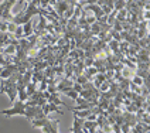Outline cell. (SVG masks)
Here are the masks:
<instances>
[{
	"instance_id": "obj_19",
	"label": "cell",
	"mask_w": 150,
	"mask_h": 133,
	"mask_svg": "<svg viewBox=\"0 0 150 133\" xmlns=\"http://www.w3.org/2000/svg\"><path fill=\"white\" fill-rule=\"evenodd\" d=\"M0 21H1V20H0Z\"/></svg>"
},
{
	"instance_id": "obj_18",
	"label": "cell",
	"mask_w": 150,
	"mask_h": 133,
	"mask_svg": "<svg viewBox=\"0 0 150 133\" xmlns=\"http://www.w3.org/2000/svg\"><path fill=\"white\" fill-rule=\"evenodd\" d=\"M76 103H78V105H83V103H85V102H86V100L83 99V98H81V96H78V98H76Z\"/></svg>"
},
{
	"instance_id": "obj_7",
	"label": "cell",
	"mask_w": 150,
	"mask_h": 133,
	"mask_svg": "<svg viewBox=\"0 0 150 133\" xmlns=\"http://www.w3.org/2000/svg\"><path fill=\"white\" fill-rule=\"evenodd\" d=\"M83 122H85V119H81V117L78 116H74V123H72V133H76V132H81L83 127Z\"/></svg>"
},
{
	"instance_id": "obj_11",
	"label": "cell",
	"mask_w": 150,
	"mask_h": 133,
	"mask_svg": "<svg viewBox=\"0 0 150 133\" xmlns=\"http://www.w3.org/2000/svg\"><path fill=\"white\" fill-rule=\"evenodd\" d=\"M37 85H38V83H35V82H30L28 85H27V86H25V92H27L28 98H30L31 95H34L35 92L38 91V89H37Z\"/></svg>"
},
{
	"instance_id": "obj_17",
	"label": "cell",
	"mask_w": 150,
	"mask_h": 133,
	"mask_svg": "<svg viewBox=\"0 0 150 133\" xmlns=\"http://www.w3.org/2000/svg\"><path fill=\"white\" fill-rule=\"evenodd\" d=\"M6 6H7V0H3V1L0 3V16L3 14V11H4ZM0 20H1V18H0Z\"/></svg>"
},
{
	"instance_id": "obj_8",
	"label": "cell",
	"mask_w": 150,
	"mask_h": 133,
	"mask_svg": "<svg viewBox=\"0 0 150 133\" xmlns=\"http://www.w3.org/2000/svg\"><path fill=\"white\" fill-rule=\"evenodd\" d=\"M21 27H23V37H24V38H28L30 35H33V34H34V31H33V23H31V21H28V23L23 24Z\"/></svg>"
},
{
	"instance_id": "obj_13",
	"label": "cell",
	"mask_w": 150,
	"mask_h": 133,
	"mask_svg": "<svg viewBox=\"0 0 150 133\" xmlns=\"http://www.w3.org/2000/svg\"><path fill=\"white\" fill-rule=\"evenodd\" d=\"M88 82V78L85 76V75H78V76H75V83H79V85H85V83Z\"/></svg>"
},
{
	"instance_id": "obj_6",
	"label": "cell",
	"mask_w": 150,
	"mask_h": 133,
	"mask_svg": "<svg viewBox=\"0 0 150 133\" xmlns=\"http://www.w3.org/2000/svg\"><path fill=\"white\" fill-rule=\"evenodd\" d=\"M58 125H59V120H48V123L42 127L41 130L44 133H59L58 132Z\"/></svg>"
},
{
	"instance_id": "obj_1",
	"label": "cell",
	"mask_w": 150,
	"mask_h": 133,
	"mask_svg": "<svg viewBox=\"0 0 150 133\" xmlns=\"http://www.w3.org/2000/svg\"><path fill=\"white\" fill-rule=\"evenodd\" d=\"M25 102H20V100H16L13 103V108L10 109H4V110H0L4 116H16V115H23L24 116V112H25Z\"/></svg>"
},
{
	"instance_id": "obj_10",
	"label": "cell",
	"mask_w": 150,
	"mask_h": 133,
	"mask_svg": "<svg viewBox=\"0 0 150 133\" xmlns=\"http://www.w3.org/2000/svg\"><path fill=\"white\" fill-rule=\"evenodd\" d=\"M17 96H18L17 100H20V102H27L28 95H27V92H25L24 86H17Z\"/></svg>"
},
{
	"instance_id": "obj_14",
	"label": "cell",
	"mask_w": 150,
	"mask_h": 133,
	"mask_svg": "<svg viewBox=\"0 0 150 133\" xmlns=\"http://www.w3.org/2000/svg\"><path fill=\"white\" fill-rule=\"evenodd\" d=\"M125 4H126V1H120V0H116V1H113V10H116V11H120L122 8H125Z\"/></svg>"
},
{
	"instance_id": "obj_15",
	"label": "cell",
	"mask_w": 150,
	"mask_h": 133,
	"mask_svg": "<svg viewBox=\"0 0 150 133\" xmlns=\"http://www.w3.org/2000/svg\"><path fill=\"white\" fill-rule=\"evenodd\" d=\"M65 95H67L68 98H71V99H74V100L76 99L78 96H79V95H78V93H76L74 89H69V91H67V92H65Z\"/></svg>"
},
{
	"instance_id": "obj_9",
	"label": "cell",
	"mask_w": 150,
	"mask_h": 133,
	"mask_svg": "<svg viewBox=\"0 0 150 133\" xmlns=\"http://www.w3.org/2000/svg\"><path fill=\"white\" fill-rule=\"evenodd\" d=\"M48 117H42V119H34V120H31V126L33 127H37V129H42L44 126L48 123Z\"/></svg>"
},
{
	"instance_id": "obj_2",
	"label": "cell",
	"mask_w": 150,
	"mask_h": 133,
	"mask_svg": "<svg viewBox=\"0 0 150 133\" xmlns=\"http://www.w3.org/2000/svg\"><path fill=\"white\" fill-rule=\"evenodd\" d=\"M24 116L31 122L34 119H42L44 113H42V109L40 106H25V112H24Z\"/></svg>"
},
{
	"instance_id": "obj_4",
	"label": "cell",
	"mask_w": 150,
	"mask_h": 133,
	"mask_svg": "<svg viewBox=\"0 0 150 133\" xmlns=\"http://www.w3.org/2000/svg\"><path fill=\"white\" fill-rule=\"evenodd\" d=\"M72 85H74V82H72L71 79H68V78H62V79L57 83V92H62V93H65L67 91L72 89Z\"/></svg>"
},
{
	"instance_id": "obj_3",
	"label": "cell",
	"mask_w": 150,
	"mask_h": 133,
	"mask_svg": "<svg viewBox=\"0 0 150 133\" xmlns=\"http://www.w3.org/2000/svg\"><path fill=\"white\" fill-rule=\"evenodd\" d=\"M42 113H44V116L47 117L50 113H52V112H55V113H58V115H64V112L59 109V106H57V105H54V103H45L44 106H42Z\"/></svg>"
},
{
	"instance_id": "obj_12",
	"label": "cell",
	"mask_w": 150,
	"mask_h": 133,
	"mask_svg": "<svg viewBox=\"0 0 150 133\" xmlns=\"http://www.w3.org/2000/svg\"><path fill=\"white\" fill-rule=\"evenodd\" d=\"M134 71H136V75H137V76H140L142 79H147V78H150V76H149V71H144V69H139V68H136Z\"/></svg>"
},
{
	"instance_id": "obj_5",
	"label": "cell",
	"mask_w": 150,
	"mask_h": 133,
	"mask_svg": "<svg viewBox=\"0 0 150 133\" xmlns=\"http://www.w3.org/2000/svg\"><path fill=\"white\" fill-rule=\"evenodd\" d=\"M54 10H55V13H57V16L61 18V17H64V13L68 10L69 7V4H68V1H64V0H58V1H55V6H54Z\"/></svg>"
},
{
	"instance_id": "obj_16",
	"label": "cell",
	"mask_w": 150,
	"mask_h": 133,
	"mask_svg": "<svg viewBox=\"0 0 150 133\" xmlns=\"http://www.w3.org/2000/svg\"><path fill=\"white\" fill-rule=\"evenodd\" d=\"M16 28H17V25L14 24V23H7V33H10V34H13L14 31H16Z\"/></svg>"
}]
</instances>
